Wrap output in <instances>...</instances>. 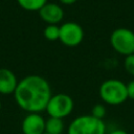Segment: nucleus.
<instances>
[{
  "mask_svg": "<svg viewBox=\"0 0 134 134\" xmlns=\"http://www.w3.org/2000/svg\"><path fill=\"white\" fill-rule=\"evenodd\" d=\"M48 81L38 74H30L19 81L14 92L17 105L28 113H40L46 109L51 97Z\"/></svg>",
  "mask_w": 134,
  "mask_h": 134,
  "instance_id": "1",
  "label": "nucleus"
},
{
  "mask_svg": "<svg viewBox=\"0 0 134 134\" xmlns=\"http://www.w3.org/2000/svg\"><path fill=\"white\" fill-rule=\"evenodd\" d=\"M99 96L105 104L117 106L128 99L127 85L117 79H109L103 82L98 89Z\"/></svg>",
  "mask_w": 134,
  "mask_h": 134,
  "instance_id": "2",
  "label": "nucleus"
},
{
  "mask_svg": "<svg viewBox=\"0 0 134 134\" xmlns=\"http://www.w3.org/2000/svg\"><path fill=\"white\" fill-rule=\"evenodd\" d=\"M67 134H107L106 124L91 114L80 115L69 124Z\"/></svg>",
  "mask_w": 134,
  "mask_h": 134,
  "instance_id": "3",
  "label": "nucleus"
},
{
  "mask_svg": "<svg viewBox=\"0 0 134 134\" xmlns=\"http://www.w3.org/2000/svg\"><path fill=\"white\" fill-rule=\"evenodd\" d=\"M112 48L125 57L134 53V31L127 27L115 28L110 36Z\"/></svg>",
  "mask_w": 134,
  "mask_h": 134,
  "instance_id": "4",
  "label": "nucleus"
},
{
  "mask_svg": "<svg viewBox=\"0 0 134 134\" xmlns=\"http://www.w3.org/2000/svg\"><path fill=\"white\" fill-rule=\"evenodd\" d=\"M74 107L72 97L66 93H57L52 94L45 111L50 117L64 118L71 114Z\"/></svg>",
  "mask_w": 134,
  "mask_h": 134,
  "instance_id": "5",
  "label": "nucleus"
},
{
  "mask_svg": "<svg viewBox=\"0 0 134 134\" xmlns=\"http://www.w3.org/2000/svg\"><path fill=\"white\" fill-rule=\"evenodd\" d=\"M83 27L73 21H68L60 26V41L67 47H75L84 40Z\"/></svg>",
  "mask_w": 134,
  "mask_h": 134,
  "instance_id": "6",
  "label": "nucleus"
},
{
  "mask_svg": "<svg viewBox=\"0 0 134 134\" xmlns=\"http://www.w3.org/2000/svg\"><path fill=\"white\" fill-rule=\"evenodd\" d=\"M45 120L40 113H28L21 122V131L23 134H43Z\"/></svg>",
  "mask_w": 134,
  "mask_h": 134,
  "instance_id": "7",
  "label": "nucleus"
},
{
  "mask_svg": "<svg viewBox=\"0 0 134 134\" xmlns=\"http://www.w3.org/2000/svg\"><path fill=\"white\" fill-rule=\"evenodd\" d=\"M42 21L46 24H57L63 20L64 18V10L62 6L54 2H47L39 12H38Z\"/></svg>",
  "mask_w": 134,
  "mask_h": 134,
  "instance_id": "8",
  "label": "nucleus"
},
{
  "mask_svg": "<svg viewBox=\"0 0 134 134\" xmlns=\"http://www.w3.org/2000/svg\"><path fill=\"white\" fill-rule=\"evenodd\" d=\"M18 83L19 81L16 74L10 69L0 68V94H14Z\"/></svg>",
  "mask_w": 134,
  "mask_h": 134,
  "instance_id": "9",
  "label": "nucleus"
},
{
  "mask_svg": "<svg viewBox=\"0 0 134 134\" xmlns=\"http://www.w3.org/2000/svg\"><path fill=\"white\" fill-rule=\"evenodd\" d=\"M65 125L62 118L48 117L45 120V132L49 134H62L64 132Z\"/></svg>",
  "mask_w": 134,
  "mask_h": 134,
  "instance_id": "10",
  "label": "nucleus"
},
{
  "mask_svg": "<svg viewBox=\"0 0 134 134\" xmlns=\"http://www.w3.org/2000/svg\"><path fill=\"white\" fill-rule=\"evenodd\" d=\"M48 0H17L20 7L28 12H39Z\"/></svg>",
  "mask_w": 134,
  "mask_h": 134,
  "instance_id": "11",
  "label": "nucleus"
},
{
  "mask_svg": "<svg viewBox=\"0 0 134 134\" xmlns=\"http://www.w3.org/2000/svg\"><path fill=\"white\" fill-rule=\"evenodd\" d=\"M44 38L50 42L58 41L60 39V26L57 24H47L43 30Z\"/></svg>",
  "mask_w": 134,
  "mask_h": 134,
  "instance_id": "12",
  "label": "nucleus"
},
{
  "mask_svg": "<svg viewBox=\"0 0 134 134\" xmlns=\"http://www.w3.org/2000/svg\"><path fill=\"white\" fill-rule=\"evenodd\" d=\"M106 113L107 110L103 104H95L91 109V115L98 119H103L106 116Z\"/></svg>",
  "mask_w": 134,
  "mask_h": 134,
  "instance_id": "13",
  "label": "nucleus"
},
{
  "mask_svg": "<svg viewBox=\"0 0 134 134\" xmlns=\"http://www.w3.org/2000/svg\"><path fill=\"white\" fill-rule=\"evenodd\" d=\"M124 67H125L126 71H127L129 74L134 75V53L125 57Z\"/></svg>",
  "mask_w": 134,
  "mask_h": 134,
  "instance_id": "14",
  "label": "nucleus"
},
{
  "mask_svg": "<svg viewBox=\"0 0 134 134\" xmlns=\"http://www.w3.org/2000/svg\"><path fill=\"white\" fill-rule=\"evenodd\" d=\"M127 93H128V98L134 99V80L127 84Z\"/></svg>",
  "mask_w": 134,
  "mask_h": 134,
  "instance_id": "15",
  "label": "nucleus"
},
{
  "mask_svg": "<svg viewBox=\"0 0 134 134\" xmlns=\"http://www.w3.org/2000/svg\"><path fill=\"white\" fill-rule=\"evenodd\" d=\"M108 134H129L128 132H126L125 130H121V129H116V130H113L111 132H109Z\"/></svg>",
  "mask_w": 134,
  "mask_h": 134,
  "instance_id": "16",
  "label": "nucleus"
},
{
  "mask_svg": "<svg viewBox=\"0 0 134 134\" xmlns=\"http://www.w3.org/2000/svg\"><path fill=\"white\" fill-rule=\"evenodd\" d=\"M62 4H65V5H71L73 3H75L77 0H59Z\"/></svg>",
  "mask_w": 134,
  "mask_h": 134,
  "instance_id": "17",
  "label": "nucleus"
},
{
  "mask_svg": "<svg viewBox=\"0 0 134 134\" xmlns=\"http://www.w3.org/2000/svg\"><path fill=\"white\" fill-rule=\"evenodd\" d=\"M0 111H1V100H0Z\"/></svg>",
  "mask_w": 134,
  "mask_h": 134,
  "instance_id": "18",
  "label": "nucleus"
},
{
  "mask_svg": "<svg viewBox=\"0 0 134 134\" xmlns=\"http://www.w3.org/2000/svg\"><path fill=\"white\" fill-rule=\"evenodd\" d=\"M43 134H49V133H46V132H44V133H43Z\"/></svg>",
  "mask_w": 134,
  "mask_h": 134,
  "instance_id": "19",
  "label": "nucleus"
}]
</instances>
